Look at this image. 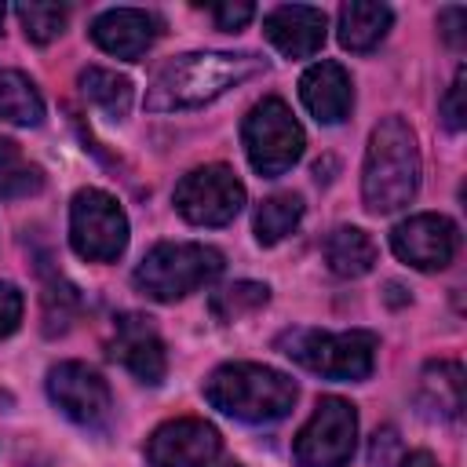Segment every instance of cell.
<instances>
[{"mask_svg": "<svg viewBox=\"0 0 467 467\" xmlns=\"http://www.w3.org/2000/svg\"><path fill=\"white\" fill-rule=\"evenodd\" d=\"M266 73V58L252 51H190L171 62H164L146 88V109L150 113H171V109H193L223 91Z\"/></svg>", "mask_w": 467, "mask_h": 467, "instance_id": "6da1fadb", "label": "cell"}, {"mask_svg": "<svg viewBox=\"0 0 467 467\" xmlns=\"http://www.w3.org/2000/svg\"><path fill=\"white\" fill-rule=\"evenodd\" d=\"M420 190V146L401 117H383L365 146L361 201L372 215L405 208Z\"/></svg>", "mask_w": 467, "mask_h": 467, "instance_id": "7a4b0ae2", "label": "cell"}, {"mask_svg": "<svg viewBox=\"0 0 467 467\" xmlns=\"http://www.w3.org/2000/svg\"><path fill=\"white\" fill-rule=\"evenodd\" d=\"M204 398L212 409H219L234 420L274 423L292 412L299 387L281 368L255 365V361H230V365H219L204 379Z\"/></svg>", "mask_w": 467, "mask_h": 467, "instance_id": "3957f363", "label": "cell"}, {"mask_svg": "<svg viewBox=\"0 0 467 467\" xmlns=\"http://www.w3.org/2000/svg\"><path fill=\"white\" fill-rule=\"evenodd\" d=\"M223 274V252L197 241H161L135 266L131 281L157 303H175Z\"/></svg>", "mask_w": 467, "mask_h": 467, "instance_id": "277c9868", "label": "cell"}, {"mask_svg": "<svg viewBox=\"0 0 467 467\" xmlns=\"http://www.w3.org/2000/svg\"><path fill=\"white\" fill-rule=\"evenodd\" d=\"M281 354L299 361L303 368L328 376V379H368L376 365V336L365 328L350 332H317V328H296L277 339Z\"/></svg>", "mask_w": 467, "mask_h": 467, "instance_id": "5b68a950", "label": "cell"}, {"mask_svg": "<svg viewBox=\"0 0 467 467\" xmlns=\"http://www.w3.org/2000/svg\"><path fill=\"white\" fill-rule=\"evenodd\" d=\"M241 142H244L252 168L263 179H277L303 157L306 135H303V124L285 106V99L266 95L263 102H255L248 109V117L241 124Z\"/></svg>", "mask_w": 467, "mask_h": 467, "instance_id": "8992f818", "label": "cell"}, {"mask_svg": "<svg viewBox=\"0 0 467 467\" xmlns=\"http://www.w3.org/2000/svg\"><path fill=\"white\" fill-rule=\"evenodd\" d=\"M69 244L88 263H113L128 248V215L113 193L84 186L69 204Z\"/></svg>", "mask_w": 467, "mask_h": 467, "instance_id": "52a82bcc", "label": "cell"}, {"mask_svg": "<svg viewBox=\"0 0 467 467\" xmlns=\"http://www.w3.org/2000/svg\"><path fill=\"white\" fill-rule=\"evenodd\" d=\"M358 445V412L347 398H321L314 416L296 434V460L299 467H347Z\"/></svg>", "mask_w": 467, "mask_h": 467, "instance_id": "ba28073f", "label": "cell"}, {"mask_svg": "<svg viewBox=\"0 0 467 467\" xmlns=\"http://www.w3.org/2000/svg\"><path fill=\"white\" fill-rule=\"evenodd\" d=\"M171 201L193 226H226L244 208V182L226 164H204L175 182Z\"/></svg>", "mask_w": 467, "mask_h": 467, "instance_id": "9c48e42d", "label": "cell"}, {"mask_svg": "<svg viewBox=\"0 0 467 467\" xmlns=\"http://www.w3.org/2000/svg\"><path fill=\"white\" fill-rule=\"evenodd\" d=\"M47 394L80 427H106L113 416L109 383L84 361H58L47 372Z\"/></svg>", "mask_w": 467, "mask_h": 467, "instance_id": "30bf717a", "label": "cell"}, {"mask_svg": "<svg viewBox=\"0 0 467 467\" xmlns=\"http://www.w3.org/2000/svg\"><path fill=\"white\" fill-rule=\"evenodd\" d=\"M390 248L401 263L423 270V274H434V270H445L452 259H456V248H460V230L449 215H438V212H420V215H409L401 219L394 230H390Z\"/></svg>", "mask_w": 467, "mask_h": 467, "instance_id": "8fae6325", "label": "cell"}, {"mask_svg": "<svg viewBox=\"0 0 467 467\" xmlns=\"http://www.w3.org/2000/svg\"><path fill=\"white\" fill-rule=\"evenodd\" d=\"M219 449H223V438L208 420L179 416L161 423L146 438V463L150 467H212Z\"/></svg>", "mask_w": 467, "mask_h": 467, "instance_id": "7c38bea8", "label": "cell"}, {"mask_svg": "<svg viewBox=\"0 0 467 467\" xmlns=\"http://www.w3.org/2000/svg\"><path fill=\"white\" fill-rule=\"evenodd\" d=\"M109 354L139 383H150V387H157L164 379V372H168V354H164V343H161V336L153 328V317H142V314L117 317Z\"/></svg>", "mask_w": 467, "mask_h": 467, "instance_id": "4fadbf2b", "label": "cell"}, {"mask_svg": "<svg viewBox=\"0 0 467 467\" xmlns=\"http://www.w3.org/2000/svg\"><path fill=\"white\" fill-rule=\"evenodd\" d=\"M157 36H161V22H157V15H150L142 7H109V11L95 15V22H91V40L106 55H117L128 62L142 58Z\"/></svg>", "mask_w": 467, "mask_h": 467, "instance_id": "5bb4252c", "label": "cell"}, {"mask_svg": "<svg viewBox=\"0 0 467 467\" xmlns=\"http://www.w3.org/2000/svg\"><path fill=\"white\" fill-rule=\"evenodd\" d=\"M325 11L310 4H281L266 11L263 36L285 55V58H310L325 44Z\"/></svg>", "mask_w": 467, "mask_h": 467, "instance_id": "9a60e30c", "label": "cell"}, {"mask_svg": "<svg viewBox=\"0 0 467 467\" xmlns=\"http://www.w3.org/2000/svg\"><path fill=\"white\" fill-rule=\"evenodd\" d=\"M299 99L317 124H339L350 117V106H354L350 73L339 62L321 58L299 77Z\"/></svg>", "mask_w": 467, "mask_h": 467, "instance_id": "2e32d148", "label": "cell"}, {"mask_svg": "<svg viewBox=\"0 0 467 467\" xmlns=\"http://www.w3.org/2000/svg\"><path fill=\"white\" fill-rule=\"evenodd\" d=\"M394 22V11L376 0H350L339 7V44L347 51H372Z\"/></svg>", "mask_w": 467, "mask_h": 467, "instance_id": "e0dca14e", "label": "cell"}, {"mask_svg": "<svg viewBox=\"0 0 467 467\" xmlns=\"http://www.w3.org/2000/svg\"><path fill=\"white\" fill-rule=\"evenodd\" d=\"M420 401L438 420H460L463 409V365L460 361H431L420 376Z\"/></svg>", "mask_w": 467, "mask_h": 467, "instance_id": "ac0fdd59", "label": "cell"}, {"mask_svg": "<svg viewBox=\"0 0 467 467\" xmlns=\"http://www.w3.org/2000/svg\"><path fill=\"white\" fill-rule=\"evenodd\" d=\"M325 263L336 277H361L376 266V241L361 226H336L325 237Z\"/></svg>", "mask_w": 467, "mask_h": 467, "instance_id": "d6986e66", "label": "cell"}, {"mask_svg": "<svg viewBox=\"0 0 467 467\" xmlns=\"http://www.w3.org/2000/svg\"><path fill=\"white\" fill-rule=\"evenodd\" d=\"M80 91L91 106H99L109 120H124L131 102H135V88L124 73L117 69H102V66H88L80 69Z\"/></svg>", "mask_w": 467, "mask_h": 467, "instance_id": "ffe728a7", "label": "cell"}, {"mask_svg": "<svg viewBox=\"0 0 467 467\" xmlns=\"http://www.w3.org/2000/svg\"><path fill=\"white\" fill-rule=\"evenodd\" d=\"M0 120H11V124L44 120V99L36 84L18 69H0Z\"/></svg>", "mask_w": 467, "mask_h": 467, "instance_id": "44dd1931", "label": "cell"}, {"mask_svg": "<svg viewBox=\"0 0 467 467\" xmlns=\"http://www.w3.org/2000/svg\"><path fill=\"white\" fill-rule=\"evenodd\" d=\"M299 219H303V197L299 193H274L255 208V223H252L255 241L263 248H270L281 237H288L299 226Z\"/></svg>", "mask_w": 467, "mask_h": 467, "instance_id": "7402d4cb", "label": "cell"}, {"mask_svg": "<svg viewBox=\"0 0 467 467\" xmlns=\"http://www.w3.org/2000/svg\"><path fill=\"white\" fill-rule=\"evenodd\" d=\"M44 186V171L40 164L26 161V153L18 150V142L0 139V201L11 197H29Z\"/></svg>", "mask_w": 467, "mask_h": 467, "instance_id": "603a6c76", "label": "cell"}, {"mask_svg": "<svg viewBox=\"0 0 467 467\" xmlns=\"http://www.w3.org/2000/svg\"><path fill=\"white\" fill-rule=\"evenodd\" d=\"M266 299H270L266 285H259V281H234V285H226V288H219L212 296V314L219 321H237V317L255 314L259 306H266Z\"/></svg>", "mask_w": 467, "mask_h": 467, "instance_id": "cb8c5ba5", "label": "cell"}, {"mask_svg": "<svg viewBox=\"0 0 467 467\" xmlns=\"http://www.w3.org/2000/svg\"><path fill=\"white\" fill-rule=\"evenodd\" d=\"M15 15H18V22L33 44L55 40L69 22V7H62V4H18Z\"/></svg>", "mask_w": 467, "mask_h": 467, "instance_id": "d4e9b609", "label": "cell"}, {"mask_svg": "<svg viewBox=\"0 0 467 467\" xmlns=\"http://www.w3.org/2000/svg\"><path fill=\"white\" fill-rule=\"evenodd\" d=\"M77 306H80L77 288L66 285V281H51V285L44 288V332H47V336L66 332L69 321H73V314H77Z\"/></svg>", "mask_w": 467, "mask_h": 467, "instance_id": "484cf974", "label": "cell"}, {"mask_svg": "<svg viewBox=\"0 0 467 467\" xmlns=\"http://www.w3.org/2000/svg\"><path fill=\"white\" fill-rule=\"evenodd\" d=\"M463 84H467V73L456 69V80L449 84V91L441 99V120H445L449 131H463V117H467V106H463V91L467 88Z\"/></svg>", "mask_w": 467, "mask_h": 467, "instance_id": "4316f807", "label": "cell"}, {"mask_svg": "<svg viewBox=\"0 0 467 467\" xmlns=\"http://www.w3.org/2000/svg\"><path fill=\"white\" fill-rule=\"evenodd\" d=\"M368 463H372V467H398V463H401V438H398L394 427H383V431L372 434Z\"/></svg>", "mask_w": 467, "mask_h": 467, "instance_id": "83f0119b", "label": "cell"}, {"mask_svg": "<svg viewBox=\"0 0 467 467\" xmlns=\"http://www.w3.org/2000/svg\"><path fill=\"white\" fill-rule=\"evenodd\" d=\"M22 310H26L22 292H18L11 281H0V339H7V336L18 328Z\"/></svg>", "mask_w": 467, "mask_h": 467, "instance_id": "f1b7e54d", "label": "cell"}, {"mask_svg": "<svg viewBox=\"0 0 467 467\" xmlns=\"http://www.w3.org/2000/svg\"><path fill=\"white\" fill-rule=\"evenodd\" d=\"M212 18H215V29L237 33V29H244L255 18V7L252 4H215L212 7Z\"/></svg>", "mask_w": 467, "mask_h": 467, "instance_id": "f546056e", "label": "cell"}, {"mask_svg": "<svg viewBox=\"0 0 467 467\" xmlns=\"http://www.w3.org/2000/svg\"><path fill=\"white\" fill-rule=\"evenodd\" d=\"M463 26H467V11H463V7H445V11L438 15V29H441L445 44H452V47L463 44Z\"/></svg>", "mask_w": 467, "mask_h": 467, "instance_id": "4dcf8cb0", "label": "cell"}, {"mask_svg": "<svg viewBox=\"0 0 467 467\" xmlns=\"http://www.w3.org/2000/svg\"><path fill=\"white\" fill-rule=\"evenodd\" d=\"M398 467H438V460H434L431 452H423V449H420V452H409Z\"/></svg>", "mask_w": 467, "mask_h": 467, "instance_id": "1f68e13d", "label": "cell"}, {"mask_svg": "<svg viewBox=\"0 0 467 467\" xmlns=\"http://www.w3.org/2000/svg\"><path fill=\"white\" fill-rule=\"evenodd\" d=\"M223 467H241V463H234V460H230V463H223Z\"/></svg>", "mask_w": 467, "mask_h": 467, "instance_id": "d6a6232c", "label": "cell"}, {"mask_svg": "<svg viewBox=\"0 0 467 467\" xmlns=\"http://www.w3.org/2000/svg\"><path fill=\"white\" fill-rule=\"evenodd\" d=\"M0 22H4V4H0Z\"/></svg>", "mask_w": 467, "mask_h": 467, "instance_id": "836d02e7", "label": "cell"}]
</instances>
